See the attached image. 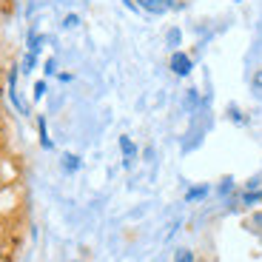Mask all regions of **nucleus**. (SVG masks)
Wrapping results in <instances>:
<instances>
[{"label":"nucleus","instance_id":"f257e3e1","mask_svg":"<svg viewBox=\"0 0 262 262\" xmlns=\"http://www.w3.org/2000/svg\"><path fill=\"white\" fill-rule=\"evenodd\" d=\"M168 66H171V72L177 74V77H188L191 69H194V63H191V57L185 52H174L171 60H168Z\"/></svg>","mask_w":262,"mask_h":262},{"label":"nucleus","instance_id":"f03ea898","mask_svg":"<svg viewBox=\"0 0 262 262\" xmlns=\"http://www.w3.org/2000/svg\"><path fill=\"white\" fill-rule=\"evenodd\" d=\"M134 3H137L140 9H145V12H151V14H163L171 9L168 0H134Z\"/></svg>","mask_w":262,"mask_h":262},{"label":"nucleus","instance_id":"7ed1b4c3","mask_svg":"<svg viewBox=\"0 0 262 262\" xmlns=\"http://www.w3.org/2000/svg\"><path fill=\"white\" fill-rule=\"evenodd\" d=\"M9 97H12L17 112L26 114V105H23V100H20V94H17V69H12V74H9Z\"/></svg>","mask_w":262,"mask_h":262},{"label":"nucleus","instance_id":"20e7f679","mask_svg":"<svg viewBox=\"0 0 262 262\" xmlns=\"http://www.w3.org/2000/svg\"><path fill=\"white\" fill-rule=\"evenodd\" d=\"M37 131H40V145L46 151H52L54 148V143L49 140V131H46V117H37Z\"/></svg>","mask_w":262,"mask_h":262},{"label":"nucleus","instance_id":"39448f33","mask_svg":"<svg viewBox=\"0 0 262 262\" xmlns=\"http://www.w3.org/2000/svg\"><path fill=\"white\" fill-rule=\"evenodd\" d=\"M80 165H83V163H80L77 154H63V168L69 171V174H72V171H77Z\"/></svg>","mask_w":262,"mask_h":262},{"label":"nucleus","instance_id":"423d86ee","mask_svg":"<svg viewBox=\"0 0 262 262\" xmlns=\"http://www.w3.org/2000/svg\"><path fill=\"white\" fill-rule=\"evenodd\" d=\"M120 151H123V154H125V160H131V157H134V154H137V145L131 143L128 137H120Z\"/></svg>","mask_w":262,"mask_h":262},{"label":"nucleus","instance_id":"0eeeda50","mask_svg":"<svg viewBox=\"0 0 262 262\" xmlns=\"http://www.w3.org/2000/svg\"><path fill=\"white\" fill-rule=\"evenodd\" d=\"M205 194H208V185H196V188H191L188 194H185V200H188V203H196V200H203Z\"/></svg>","mask_w":262,"mask_h":262},{"label":"nucleus","instance_id":"6e6552de","mask_svg":"<svg viewBox=\"0 0 262 262\" xmlns=\"http://www.w3.org/2000/svg\"><path fill=\"white\" fill-rule=\"evenodd\" d=\"M254 203H262V191H245L243 194V205H254Z\"/></svg>","mask_w":262,"mask_h":262},{"label":"nucleus","instance_id":"1a4fd4ad","mask_svg":"<svg viewBox=\"0 0 262 262\" xmlns=\"http://www.w3.org/2000/svg\"><path fill=\"white\" fill-rule=\"evenodd\" d=\"M174 262H194V254H191L188 248H180L177 256H174Z\"/></svg>","mask_w":262,"mask_h":262},{"label":"nucleus","instance_id":"9d476101","mask_svg":"<svg viewBox=\"0 0 262 262\" xmlns=\"http://www.w3.org/2000/svg\"><path fill=\"white\" fill-rule=\"evenodd\" d=\"M77 23H80V17H77V14H66V20H63V26H66V29H74Z\"/></svg>","mask_w":262,"mask_h":262},{"label":"nucleus","instance_id":"9b49d317","mask_svg":"<svg viewBox=\"0 0 262 262\" xmlns=\"http://www.w3.org/2000/svg\"><path fill=\"white\" fill-rule=\"evenodd\" d=\"M43 94H46V83H43V80H37V83H34V100H40Z\"/></svg>","mask_w":262,"mask_h":262},{"label":"nucleus","instance_id":"f8f14e48","mask_svg":"<svg viewBox=\"0 0 262 262\" xmlns=\"http://www.w3.org/2000/svg\"><path fill=\"white\" fill-rule=\"evenodd\" d=\"M168 43L171 46H180V29H171L168 32Z\"/></svg>","mask_w":262,"mask_h":262},{"label":"nucleus","instance_id":"ddd939ff","mask_svg":"<svg viewBox=\"0 0 262 262\" xmlns=\"http://www.w3.org/2000/svg\"><path fill=\"white\" fill-rule=\"evenodd\" d=\"M228 114H231V120H234V123H245V117L239 114V108H234V105L228 108Z\"/></svg>","mask_w":262,"mask_h":262},{"label":"nucleus","instance_id":"4468645a","mask_svg":"<svg viewBox=\"0 0 262 262\" xmlns=\"http://www.w3.org/2000/svg\"><path fill=\"white\" fill-rule=\"evenodd\" d=\"M231 188H234V180L228 177V180H223V185H220V194H228Z\"/></svg>","mask_w":262,"mask_h":262},{"label":"nucleus","instance_id":"2eb2a0df","mask_svg":"<svg viewBox=\"0 0 262 262\" xmlns=\"http://www.w3.org/2000/svg\"><path fill=\"white\" fill-rule=\"evenodd\" d=\"M251 228L262 231V214H254V216H251Z\"/></svg>","mask_w":262,"mask_h":262},{"label":"nucleus","instance_id":"dca6fc26","mask_svg":"<svg viewBox=\"0 0 262 262\" xmlns=\"http://www.w3.org/2000/svg\"><path fill=\"white\" fill-rule=\"evenodd\" d=\"M254 89H256V92H262V69L254 74Z\"/></svg>","mask_w":262,"mask_h":262},{"label":"nucleus","instance_id":"f3484780","mask_svg":"<svg viewBox=\"0 0 262 262\" xmlns=\"http://www.w3.org/2000/svg\"><path fill=\"white\" fill-rule=\"evenodd\" d=\"M54 69H57V63H54V60H46V69H43V72H46V74H54Z\"/></svg>","mask_w":262,"mask_h":262},{"label":"nucleus","instance_id":"a211bd4d","mask_svg":"<svg viewBox=\"0 0 262 262\" xmlns=\"http://www.w3.org/2000/svg\"><path fill=\"white\" fill-rule=\"evenodd\" d=\"M123 3H125V6H128V9H131V12H137V9H140V6H137V3H134V0H123Z\"/></svg>","mask_w":262,"mask_h":262}]
</instances>
